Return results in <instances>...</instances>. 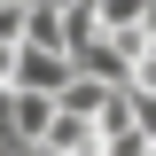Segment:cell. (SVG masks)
I'll return each mask as SVG.
<instances>
[{
    "label": "cell",
    "instance_id": "cell-7",
    "mask_svg": "<svg viewBox=\"0 0 156 156\" xmlns=\"http://www.w3.org/2000/svg\"><path fill=\"white\" fill-rule=\"evenodd\" d=\"M16 148V94H8V86H0V156Z\"/></svg>",
    "mask_w": 156,
    "mask_h": 156
},
{
    "label": "cell",
    "instance_id": "cell-4",
    "mask_svg": "<svg viewBox=\"0 0 156 156\" xmlns=\"http://www.w3.org/2000/svg\"><path fill=\"white\" fill-rule=\"evenodd\" d=\"M94 16H101V31H148L140 23V0H94Z\"/></svg>",
    "mask_w": 156,
    "mask_h": 156
},
{
    "label": "cell",
    "instance_id": "cell-10",
    "mask_svg": "<svg viewBox=\"0 0 156 156\" xmlns=\"http://www.w3.org/2000/svg\"><path fill=\"white\" fill-rule=\"evenodd\" d=\"M23 8H31V0H23Z\"/></svg>",
    "mask_w": 156,
    "mask_h": 156
},
{
    "label": "cell",
    "instance_id": "cell-1",
    "mask_svg": "<svg viewBox=\"0 0 156 156\" xmlns=\"http://www.w3.org/2000/svg\"><path fill=\"white\" fill-rule=\"evenodd\" d=\"M62 78H70V55H62V47H23L16 39L8 86H23V94H62Z\"/></svg>",
    "mask_w": 156,
    "mask_h": 156
},
{
    "label": "cell",
    "instance_id": "cell-8",
    "mask_svg": "<svg viewBox=\"0 0 156 156\" xmlns=\"http://www.w3.org/2000/svg\"><path fill=\"white\" fill-rule=\"evenodd\" d=\"M8 156H62V148H47V140H16Z\"/></svg>",
    "mask_w": 156,
    "mask_h": 156
},
{
    "label": "cell",
    "instance_id": "cell-9",
    "mask_svg": "<svg viewBox=\"0 0 156 156\" xmlns=\"http://www.w3.org/2000/svg\"><path fill=\"white\" fill-rule=\"evenodd\" d=\"M140 23H148V31H156V0H140Z\"/></svg>",
    "mask_w": 156,
    "mask_h": 156
},
{
    "label": "cell",
    "instance_id": "cell-5",
    "mask_svg": "<svg viewBox=\"0 0 156 156\" xmlns=\"http://www.w3.org/2000/svg\"><path fill=\"white\" fill-rule=\"evenodd\" d=\"M23 39V0H0V47H16Z\"/></svg>",
    "mask_w": 156,
    "mask_h": 156
},
{
    "label": "cell",
    "instance_id": "cell-6",
    "mask_svg": "<svg viewBox=\"0 0 156 156\" xmlns=\"http://www.w3.org/2000/svg\"><path fill=\"white\" fill-rule=\"evenodd\" d=\"M133 125H140V140L156 148V94H133Z\"/></svg>",
    "mask_w": 156,
    "mask_h": 156
},
{
    "label": "cell",
    "instance_id": "cell-3",
    "mask_svg": "<svg viewBox=\"0 0 156 156\" xmlns=\"http://www.w3.org/2000/svg\"><path fill=\"white\" fill-rule=\"evenodd\" d=\"M8 94H16V140H39L55 117V94H23V86H8Z\"/></svg>",
    "mask_w": 156,
    "mask_h": 156
},
{
    "label": "cell",
    "instance_id": "cell-2",
    "mask_svg": "<svg viewBox=\"0 0 156 156\" xmlns=\"http://www.w3.org/2000/svg\"><path fill=\"white\" fill-rule=\"evenodd\" d=\"M23 47H62V0H31L23 8Z\"/></svg>",
    "mask_w": 156,
    "mask_h": 156
}]
</instances>
